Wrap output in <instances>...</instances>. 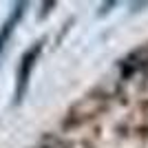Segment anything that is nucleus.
<instances>
[{
  "label": "nucleus",
  "mask_w": 148,
  "mask_h": 148,
  "mask_svg": "<svg viewBox=\"0 0 148 148\" xmlns=\"http://www.w3.org/2000/svg\"><path fill=\"white\" fill-rule=\"evenodd\" d=\"M40 51H42V44L38 42V44H33L25 56H22V60H20V66H18V84H16V102H20V99L25 97L27 86H29L31 71H33V64H36Z\"/></svg>",
  "instance_id": "1"
},
{
  "label": "nucleus",
  "mask_w": 148,
  "mask_h": 148,
  "mask_svg": "<svg viewBox=\"0 0 148 148\" xmlns=\"http://www.w3.org/2000/svg\"><path fill=\"white\" fill-rule=\"evenodd\" d=\"M25 2H20V5H16V9H13V13L7 18V22L2 25V29H0V51L5 49L7 40H9V36L13 33V27L20 22V18H22V13H25Z\"/></svg>",
  "instance_id": "2"
}]
</instances>
